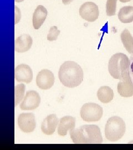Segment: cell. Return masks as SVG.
Masks as SVG:
<instances>
[{
	"mask_svg": "<svg viewBox=\"0 0 133 150\" xmlns=\"http://www.w3.org/2000/svg\"><path fill=\"white\" fill-rule=\"evenodd\" d=\"M102 107L95 103H85L80 110V116L86 122L99 121L103 116Z\"/></svg>",
	"mask_w": 133,
	"mask_h": 150,
	"instance_id": "obj_5",
	"label": "cell"
},
{
	"mask_svg": "<svg viewBox=\"0 0 133 150\" xmlns=\"http://www.w3.org/2000/svg\"><path fill=\"white\" fill-rule=\"evenodd\" d=\"M130 61V64L128 72H129V76L130 77V79L133 83V56L131 57Z\"/></svg>",
	"mask_w": 133,
	"mask_h": 150,
	"instance_id": "obj_22",
	"label": "cell"
},
{
	"mask_svg": "<svg viewBox=\"0 0 133 150\" xmlns=\"http://www.w3.org/2000/svg\"><path fill=\"white\" fill-rule=\"evenodd\" d=\"M124 47L129 54H133V38L127 29L122 31L120 35Z\"/></svg>",
	"mask_w": 133,
	"mask_h": 150,
	"instance_id": "obj_18",
	"label": "cell"
},
{
	"mask_svg": "<svg viewBox=\"0 0 133 150\" xmlns=\"http://www.w3.org/2000/svg\"><path fill=\"white\" fill-rule=\"evenodd\" d=\"M58 124V119L55 114L48 115L41 125V130L46 135L53 134Z\"/></svg>",
	"mask_w": 133,
	"mask_h": 150,
	"instance_id": "obj_12",
	"label": "cell"
},
{
	"mask_svg": "<svg viewBox=\"0 0 133 150\" xmlns=\"http://www.w3.org/2000/svg\"><path fill=\"white\" fill-rule=\"evenodd\" d=\"M15 77L17 82L29 83L33 80V72L31 68L25 64L17 66L15 70Z\"/></svg>",
	"mask_w": 133,
	"mask_h": 150,
	"instance_id": "obj_11",
	"label": "cell"
},
{
	"mask_svg": "<svg viewBox=\"0 0 133 150\" xmlns=\"http://www.w3.org/2000/svg\"><path fill=\"white\" fill-rule=\"evenodd\" d=\"M120 21L124 23H128L133 22V6H127L122 7L118 14Z\"/></svg>",
	"mask_w": 133,
	"mask_h": 150,
	"instance_id": "obj_17",
	"label": "cell"
},
{
	"mask_svg": "<svg viewBox=\"0 0 133 150\" xmlns=\"http://www.w3.org/2000/svg\"><path fill=\"white\" fill-rule=\"evenodd\" d=\"M117 0H107L106 4V15L112 16L115 15L117 10Z\"/></svg>",
	"mask_w": 133,
	"mask_h": 150,
	"instance_id": "obj_20",
	"label": "cell"
},
{
	"mask_svg": "<svg viewBox=\"0 0 133 150\" xmlns=\"http://www.w3.org/2000/svg\"><path fill=\"white\" fill-rule=\"evenodd\" d=\"M130 61L128 56L122 53L112 56L108 64V71L110 76L115 79H120L122 75L129 71Z\"/></svg>",
	"mask_w": 133,
	"mask_h": 150,
	"instance_id": "obj_4",
	"label": "cell"
},
{
	"mask_svg": "<svg viewBox=\"0 0 133 150\" xmlns=\"http://www.w3.org/2000/svg\"><path fill=\"white\" fill-rule=\"evenodd\" d=\"M54 76L49 70H41L36 77V83L38 87L42 90L50 89L54 85Z\"/></svg>",
	"mask_w": 133,
	"mask_h": 150,
	"instance_id": "obj_10",
	"label": "cell"
},
{
	"mask_svg": "<svg viewBox=\"0 0 133 150\" xmlns=\"http://www.w3.org/2000/svg\"><path fill=\"white\" fill-rule=\"evenodd\" d=\"M26 86L24 84H20L15 87V102L16 106L21 101L25 95Z\"/></svg>",
	"mask_w": 133,
	"mask_h": 150,
	"instance_id": "obj_19",
	"label": "cell"
},
{
	"mask_svg": "<svg viewBox=\"0 0 133 150\" xmlns=\"http://www.w3.org/2000/svg\"><path fill=\"white\" fill-rule=\"evenodd\" d=\"M41 102V97L36 91H29L27 92L23 101L20 105L22 110H33L37 108Z\"/></svg>",
	"mask_w": 133,
	"mask_h": 150,
	"instance_id": "obj_9",
	"label": "cell"
},
{
	"mask_svg": "<svg viewBox=\"0 0 133 150\" xmlns=\"http://www.w3.org/2000/svg\"><path fill=\"white\" fill-rule=\"evenodd\" d=\"M18 125L22 132L31 133L36 129L35 117L32 113H23L18 117Z\"/></svg>",
	"mask_w": 133,
	"mask_h": 150,
	"instance_id": "obj_8",
	"label": "cell"
},
{
	"mask_svg": "<svg viewBox=\"0 0 133 150\" xmlns=\"http://www.w3.org/2000/svg\"><path fill=\"white\" fill-rule=\"evenodd\" d=\"M118 84L117 90L118 93L123 97H130L133 96V83L127 71L124 73Z\"/></svg>",
	"mask_w": 133,
	"mask_h": 150,
	"instance_id": "obj_7",
	"label": "cell"
},
{
	"mask_svg": "<svg viewBox=\"0 0 133 150\" xmlns=\"http://www.w3.org/2000/svg\"><path fill=\"white\" fill-rule=\"evenodd\" d=\"M80 15L83 19L87 21H95L99 15L98 7L93 2H85L80 7Z\"/></svg>",
	"mask_w": 133,
	"mask_h": 150,
	"instance_id": "obj_6",
	"label": "cell"
},
{
	"mask_svg": "<svg viewBox=\"0 0 133 150\" xmlns=\"http://www.w3.org/2000/svg\"><path fill=\"white\" fill-rule=\"evenodd\" d=\"M75 119L70 116H65L59 120L58 134L61 136L67 135L68 131L75 129Z\"/></svg>",
	"mask_w": 133,
	"mask_h": 150,
	"instance_id": "obj_13",
	"label": "cell"
},
{
	"mask_svg": "<svg viewBox=\"0 0 133 150\" xmlns=\"http://www.w3.org/2000/svg\"><path fill=\"white\" fill-rule=\"evenodd\" d=\"M126 125L122 118L113 116L109 118L105 126V136L109 141L115 142L121 139L125 133Z\"/></svg>",
	"mask_w": 133,
	"mask_h": 150,
	"instance_id": "obj_3",
	"label": "cell"
},
{
	"mask_svg": "<svg viewBox=\"0 0 133 150\" xmlns=\"http://www.w3.org/2000/svg\"><path fill=\"white\" fill-rule=\"evenodd\" d=\"M73 1L74 0H62V2L63 3V4L65 5H68Z\"/></svg>",
	"mask_w": 133,
	"mask_h": 150,
	"instance_id": "obj_23",
	"label": "cell"
},
{
	"mask_svg": "<svg viewBox=\"0 0 133 150\" xmlns=\"http://www.w3.org/2000/svg\"><path fill=\"white\" fill-rule=\"evenodd\" d=\"M16 2H21L22 1H23L24 0H15Z\"/></svg>",
	"mask_w": 133,
	"mask_h": 150,
	"instance_id": "obj_25",
	"label": "cell"
},
{
	"mask_svg": "<svg viewBox=\"0 0 133 150\" xmlns=\"http://www.w3.org/2000/svg\"><path fill=\"white\" fill-rule=\"evenodd\" d=\"M122 3H126V2H130V1L132 0H119Z\"/></svg>",
	"mask_w": 133,
	"mask_h": 150,
	"instance_id": "obj_24",
	"label": "cell"
},
{
	"mask_svg": "<svg viewBox=\"0 0 133 150\" xmlns=\"http://www.w3.org/2000/svg\"><path fill=\"white\" fill-rule=\"evenodd\" d=\"M98 100L103 103H108L112 101L114 98V92L108 86H102L97 92Z\"/></svg>",
	"mask_w": 133,
	"mask_h": 150,
	"instance_id": "obj_16",
	"label": "cell"
},
{
	"mask_svg": "<svg viewBox=\"0 0 133 150\" xmlns=\"http://www.w3.org/2000/svg\"><path fill=\"white\" fill-rule=\"evenodd\" d=\"M75 144H100L103 142L101 129L95 125H86L69 131Z\"/></svg>",
	"mask_w": 133,
	"mask_h": 150,
	"instance_id": "obj_2",
	"label": "cell"
},
{
	"mask_svg": "<svg viewBox=\"0 0 133 150\" xmlns=\"http://www.w3.org/2000/svg\"><path fill=\"white\" fill-rule=\"evenodd\" d=\"M60 34V31L58 30L56 26L51 27L47 35V40L49 41H56Z\"/></svg>",
	"mask_w": 133,
	"mask_h": 150,
	"instance_id": "obj_21",
	"label": "cell"
},
{
	"mask_svg": "<svg viewBox=\"0 0 133 150\" xmlns=\"http://www.w3.org/2000/svg\"><path fill=\"white\" fill-rule=\"evenodd\" d=\"M48 14L47 9L42 5L38 6L33 15V26L35 30H38L45 21Z\"/></svg>",
	"mask_w": 133,
	"mask_h": 150,
	"instance_id": "obj_15",
	"label": "cell"
},
{
	"mask_svg": "<svg viewBox=\"0 0 133 150\" xmlns=\"http://www.w3.org/2000/svg\"><path fill=\"white\" fill-rule=\"evenodd\" d=\"M33 40L31 36L24 34L17 38L15 42V51L19 53H23L28 51L31 48Z\"/></svg>",
	"mask_w": 133,
	"mask_h": 150,
	"instance_id": "obj_14",
	"label": "cell"
},
{
	"mask_svg": "<svg viewBox=\"0 0 133 150\" xmlns=\"http://www.w3.org/2000/svg\"><path fill=\"white\" fill-rule=\"evenodd\" d=\"M58 77L62 85L68 88H74L82 83L84 73L77 63L74 61H66L60 67Z\"/></svg>",
	"mask_w": 133,
	"mask_h": 150,
	"instance_id": "obj_1",
	"label": "cell"
}]
</instances>
